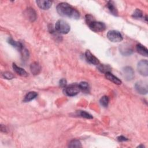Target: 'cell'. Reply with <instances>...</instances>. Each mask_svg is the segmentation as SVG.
I'll use <instances>...</instances> for the list:
<instances>
[{
	"mask_svg": "<svg viewBox=\"0 0 148 148\" xmlns=\"http://www.w3.org/2000/svg\"><path fill=\"white\" fill-rule=\"evenodd\" d=\"M80 88L79 87V84L76 83L70 84L69 86L66 87L64 90L65 93L67 95L71 97H73L77 95L80 92Z\"/></svg>",
	"mask_w": 148,
	"mask_h": 148,
	"instance_id": "277c9868",
	"label": "cell"
},
{
	"mask_svg": "<svg viewBox=\"0 0 148 148\" xmlns=\"http://www.w3.org/2000/svg\"><path fill=\"white\" fill-rule=\"evenodd\" d=\"M88 27L92 31L95 32H102L106 28L105 24L103 23L101 21H97L95 20L90 23L88 25Z\"/></svg>",
	"mask_w": 148,
	"mask_h": 148,
	"instance_id": "8992f818",
	"label": "cell"
},
{
	"mask_svg": "<svg viewBox=\"0 0 148 148\" xmlns=\"http://www.w3.org/2000/svg\"><path fill=\"white\" fill-rule=\"evenodd\" d=\"M30 69H31V71L32 73V74H34V75H38L39 73L41 68L38 62H34L31 64Z\"/></svg>",
	"mask_w": 148,
	"mask_h": 148,
	"instance_id": "2e32d148",
	"label": "cell"
},
{
	"mask_svg": "<svg viewBox=\"0 0 148 148\" xmlns=\"http://www.w3.org/2000/svg\"><path fill=\"white\" fill-rule=\"evenodd\" d=\"M138 72L143 76L148 75V62L146 60H142L138 62L137 65Z\"/></svg>",
	"mask_w": 148,
	"mask_h": 148,
	"instance_id": "5b68a950",
	"label": "cell"
},
{
	"mask_svg": "<svg viewBox=\"0 0 148 148\" xmlns=\"http://www.w3.org/2000/svg\"><path fill=\"white\" fill-rule=\"evenodd\" d=\"M105 77L108 80H110V82H113V83H114L116 84L120 85L121 84V80L119 79L117 77L113 75L111 72H108V73H105Z\"/></svg>",
	"mask_w": 148,
	"mask_h": 148,
	"instance_id": "4fadbf2b",
	"label": "cell"
},
{
	"mask_svg": "<svg viewBox=\"0 0 148 148\" xmlns=\"http://www.w3.org/2000/svg\"><path fill=\"white\" fill-rule=\"evenodd\" d=\"M97 68L101 72L105 74L108 72H111V68L109 65L98 64Z\"/></svg>",
	"mask_w": 148,
	"mask_h": 148,
	"instance_id": "ffe728a7",
	"label": "cell"
},
{
	"mask_svg": "<svg viewBox=\"0 0 148 148\" xmlns=\"http://www.w3.org/2000/svg\"><path fill=\"white\" fill-rule=\"evenodd\" d=\"M38 6L43 10H47L49 9L51 6L52 2L50 1H43L39 0L36 1Z\"/></svg>",
	"mask_w": 148,
	"mask_h": 148,
	"instance_id": "8fae6325",
	"label": "cell"
},
{
	"mask_svg": "<svg viewBox=\"0 0 148 148\" xmlns=\"http://www.w3.org/2000/svg\"><path fill=\"white\" fill-rule=\"evenodd\" d=\"M107 38L112 42H121L123 38L121 34L116 30H110L107 33Z\"/></svg>",
	"mask_w": 148,
	"mask_h": 148,
	"instance_id": "3957f363",
	"label": "cell"
},
{
	"mask_svg": "<svg viewBox=\"0 0 148 148\" xmlns=\"http://www.w3.org/2000/svg\"><path fill=\"white\" fill-rule=\"evenodd\" d=\"M79 87L80 88V90H82V91H87L88 90L89 86H88V84L86 82H82L79 84Z\"/></svg>",
	"mask_w": 148,
	"mask_h": 148,
	"instance_id": "cb8c5ba5",
	"label": "cell"
},
{
	"mask_svg": "<svg viewBox=\"0 0 148 148\" xmlns=\"http://www.w3.org/2000/svg\"><path fill=\"white\" fill-rule=\"evenodd\" d=\"M55 29L60 34H66L70 31V25L64 20H58L55 25Z\"/></svg>",
	"mask_w": 148,
	"mask_h": 148,
	"instance_id": "7a4b0ae2",
	"label": "cell"
},
{
	"mask_svg": "<svg viewBox=\"0 0 148 148\" xmlns=\"http://www.w3.org/2000/svg\"><path fill=\"white\" fill-rule=\"evenodd\" d=\"M135 88L136 91L140 94H146L147 92V84L143 81H139L136 83Z\"/></svg>",
	"mask_w": 148,
	"mask_h": 148,
	"instance_id": "ba28073f",
	"label": "cell"
},
{
	"mask_svg": "<svg viewBox=\"0 0 148 148\" xmlns=\"http://www.w3.org/2000/svg\"><path fill=\"white\" fill-rule=\"evenodd\" d=\"M122 75L126 80H131L134 77V71L130 66H125L122 69Z\"/></svg>",
	"mask_w": 148,
	"mask_h": 148,
	"instance_id": "52a82bcc",
	"label": "cell"
},
{
	"mask_svg": "<svg viewBox=\"0 0 148 148\" xmlns=\"http://www.w3.org/2000/svg\"><path fill=\"white\" fill-rule=\"evenodd\" d=\"M38 96V93L35 91H30L28 92L25 96L24 97V98L23 99V101L25 102H29L34 99H35Z\"/></svg>",
	"mask_w": 148,
	"mask_h": 148,
	"instance_id": "d6986e66",
	"label": "cell"
},
{
	"mask_svg": "<svg viewBox=\"0 0 148 148\" xmlns=\"http://www.w3.org/2000/svg\"><path fill=\"white\" fill-rule=\"evenodd\" d=\"M120 52L123 56H128L131 55L132 53L133 50L129 46H128L127 45H121L120 47Z\"/></svg>",
	"mask_w": 148,
	"mask_h": 148,
	"instance_id": "7c38bea8",
	"label": "cell"
},
{
	"mask_svg": "<svg viewBox=\"0 0 148 148\" xmlns=\"http://www.w3.org/2000/svg\"><path fill=\"white\" fill-rule=\"evenodd\" d=\"M86 58L88 62L93 65H98L99 64V60L95 57L89 50H87L85 53Z\"/></svg>",
	"mask_w": 148,
	"mask_h": 148,
	"instance_id": "9c48e42d",
	"label": "cell"
},
{
	"mask_svg": "<svg viewBox=\"0 0 148 148\" xmlns=\"http://www.w3.org/2000/svg\"><path fill=\"white\" fill-rule=\"evenodd\" d=\"M25 15L26 17L31 21H34L36 18V12L32 8H28L25 10Z\"/></svg>",
	"mask_w": 148,
	"mask_h": 148,
	"instance_id": "30bf717a",
	"label": "cell"
},
{
	"mask_svg": "<svg viewBox=\"0 0 148 148\" xmlns=\"http://www.w3.org/2000/svg\"><path fill=\"white\" fill-rule=\"evenodd\" d=\"M136 49L138 53H139L143 56L147 57V55H148L147 49L144 46H143L141 44H138L136 46Z\"/></svg>",
	"mask_w": 148,
	"mask_h": 148,
	"instance_id": "ac0fdd59",
	"label": "cell"
},
{
	"mask_svg": "<svg viewBox=\"0 0 148 148\" xmlns=\"http://www.w3.org/2000/svg\"><path fill=\"white\" fill-rule=\"evenodd\" d=\"M8 41L9 44H10L12 46L14 47L16 49H17L20 51L24 48V46L21 43L14 40L12 38H9Z\"/></svg>",
	"mask_w": 148,
	"mask_h": 148,
	"instance_id": "e0dca14e",
	"label": "cell"
},
{
	"mask_svg": "<svg viewBox=\"0 0 148 148\" xmlns=\"http://www.w3.org/2000/svg\"><path fill=\"white\" fill-rule=\"evenodd\" d=\"M57 11L60 16L63 17H68L73 19H78L80 17L79 12L66 2L58 3L57 6Z\"/></svg>",
	"mask_w": 148,
	"mask_h": 148,
	"instance_id": "6da1fadb",
	"label": "cell"
},
{
	"mask_svg": "<svg viewBox=\"0 0 148 148\" xmlns=\"http://www.w3.org/2000/svg\"><path fill=\"white\" fill-rule=\"evenodd\" d=\"M67 82L65 79H61L59 82V85L61 87H65L66 86Z\"/></svg>",
	"mask_w": 148,
	"mask_h": 148,
	"instance_id": "83f0119b",
	"label": "cell"
},
{
	"mask_svg": "<svg viewBox=\"0 0 148 148\" xmlns=\"http://www.w3.org/2000/svg\"><path fill=\"white\" fill-rule=\"evenodd\" d=\"M77 114L79 116H80L82 117L86 118V119H92V116L91 114H90L88 112H87L86 111H84V110L77 111Z\"/></svg>",
	"mask_w": 148,
	"mask_h": 148,
	"instance_id": "44dd1931",
	"label": "cell"
},
{
	"mask_svg": "<svg viewBox=\"0 0 148 148\" xmlns=\"http://www.w3.org/2000/svg\"><path fill=\"white\" fill-rule=\"evenodd\" d=\"M132 16L134 18H140L143 16V13H142V12L140 9H136L135 10V12L133 13Z\"/></svg>",
	"mask_w": 148,
	"mask_h": 148,
	"instance_id": "d4e9b609",
	"label": "cell"
},
{
	"mask_svg": "<svg viewBox=\"0 0 148 148\" xmlns=\"http://www.w3.org/2000/svg\"><path fill=\"white\" fill-rule=\"evenodd\" d=\"M100 103L101 105L103 106V107H107L109 103V98L108 96H103L101 99H100Z\"/></svg>",
	"mask_w": 148,
	"mask_h": 148,
	"instance_id": "603a6c76",
	"label": "cell"
},
{
	"mask_svg": "<svg viewBox=\"0 0 148 148\" xmlns=\"http://www.w3.org/2000/svg\"><path fill=\"white\" fill-rule=\"evenodd\" d=\"M69 147H82V145L79 140L74 139L70 142L69 144Z\"/></svg>",
	"mask_w": 148,
	"mask_h": 148,
	"instance_id": "7402d4cb",
	"label": "cell"
},
{
	"mask_svg": "<svg viewBox=\"0 0 148 148\" xmlns=\"http://www.w3.org/2000/svg\"><path fill=\"white\" fill-rule=\"evenodd\" d=\"M2 75L3 77H5L6 79H12L14 77L13 74L10 72H5L3 73Z\"/></svg>",
	"mask_w": 148,
	"mask_h": 148,
	"instance_id": "4316f807",
	"label": "cell"
},
{
	"mask_svg": "<svg viewBox=\"0 0 148 148\" xmlns=\"http://www.w3.org/2000/svg\"><path fill=\"white\" fill-rule=\"evenodd\" d=\"M117 140L120 142H122V141H126L128 140V139L123 136H119V137H117Z\"/></svg>",
	"mask_w": 148,
	"mask_h": 148,
	"instance_id": "f1b7e54d",
	"label": "cell"
},
{
	"mask_svg": "<svg viewBox=\"0 0 148 148\" xmlns=\"http://www.w3.org/2000/svg\"><path fill=\"white\" fill-rule=\"evenodd\" d=\"M85 20H86V23H87V24L88 25L90 23H91L92 22H93L95 20L94 17L92 15H91V14H87V15H86Z\"/></svg>",
	"mask_w": 148,
	"mask_h": 148,
	"instance_id": "484cf974",
	"label": "cell"
},
{
	"mask_svg": "<svg viewBox=\"0 0 148 148\" xmlns=\"http://www.w3.org/2000/svg\"><path fill=\"white\" fill-rule=\"evenodd\" d=\"M13 68L14 71L20 76H23V77H27L28 76V73L27 72L22 68L18 66L16 64L13 63Z\"/></svg>",
	"mask_w": 148,
	"mask_h": 148,
	"instance_id": "9a60e30c",
	"label": "cell"
},
{
	"mask_svg": "<svg viewBox=\"0 0 148 148\" xmlns=\"http://www.w3.org/2000/svg\"><path fill=\"white\" fill-rule=\"evenodd\" d=\"M106 6H107V8H108V9L109 10V11L110 12V13L112 14H113L114 16H117L118 15L117 9L113 1H108L107 4H106Z\"/></svg>",
	"mask_w": 148,
	"mask_h": 148,
	"instance_id": "5bb4252c",
	"label": "cell"
}]
</instances>
